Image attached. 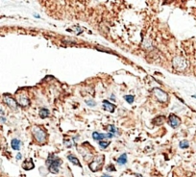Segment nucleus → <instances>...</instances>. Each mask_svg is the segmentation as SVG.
Listing matches in <instances>:
<instances>
[{
	"instance_id": "6",
	"label": "nucleus",
	"mask_w": 196,
	"mask_h": 177,
	"mask_svg": "<svg viewBox=\"0 0 196 177\" xmlns=\"http://www.w3.org/2000/svg\"><path fill=\"white\" fill-rule=\"evenodd\" d=\"M113 134L112 133H108V134H104V133H99V132H93L92 133V139L94 140V141H97V142H100V141H103L104 139H112L113 137Z\"/></svg>"
},
{
	"instance_id": "16",
	"label": "nucleus",
	"mask_w": 196,
	"mask_h": 177,
	"mask_svg": "<svg viewBox=\"0 0 196 177\" xmlns=\"http://www.w3.org/2000/svg\"><path fill=\"white\" fill-rule=\"evenodd\" d=\"M154 120L155 121H153V123H154L155 125H161V124H162L163 122H165V117H163V116L158 117L156 118H154Z\"/></svg>"
},
{
	"instance_id": "4",
	"label": "nucleus",
	"mask_w": 196,
	"mask_h": 177,
	"mask_svg": "<svg viewBox=\"0 0 196 177\" xmlns=\"http://www.w3.org/2000/svg\"><path fill=\"white\" fill-rule=\"evenodd\" d=\"M32 132H33V135H34L35 139L37 140V142H39V143H43L44 142H45L46 134L43 130L39 129V127H33Z\"/></svg>"
},
{
	"instance_id": "12",
	"label": "nucleus",
	"mask_w": 196,
	"mask_h": 177,
	"mask_svg": "<svg viewBox=\"0 0 196 177\" xmlns=\"http://www.w3.org/2000/svg\"><path fill=\"white\" fill-rule=\"evenodd\" d=\"M67 159H68V161H69V162H71L73 165H75V166L79 167H82V166H81V163L79 162V159L77 158L75 155H73V154H68V155H67Z\"/></svg>"
},
{
	"instance_id": "10",
	"label": "nucleus",
	"mask_w": 196,
	"mask_h": 177,
	"mask_svg": "<svg viewBox=\"0 0 196 177\" xmlns=\"http://www.w3.org/2000/svg\"><path fill=\"white\" fill-rule=\"evenodd\" d=\"M34 167H35V165H34V163H33L32 159H27L22 164V168L25 170H31L34 168Z\"/></svg>"
},
{
	"instance_id": "25",
	"label": "nucleus",
	"mask_w": 196,
	"mask_h": 177,
	"mask_svg": "<svg viewBox=\"0 0 196 177\" xmlns=\"http://www.w3.org/2000/svg\"><path fill=\"white\" fill-rule=\"evenodd\" d=\"M111 99H112V100H113V101H114V100H116V98H114V95H113H113H112V97H111Z\"/></svg>"
},
{
	"instance_id": "7",
	"label": "nucleus",
	"mask_w": 196,
	"mask_h": 177,
	"mask_svg": "<svg viewBox=\"0 0 196 177\" xmlns=\"http://www.w3.org/2000/svg\"><path fill=\"white\" fill-rule=\"evenodd\" d=\"M168 123H169V125L171 127L176 128V127H178L180 124H181V119H180L176 115L171 114L170 116L168 117Z\"/></svg>"
},
{
	"instance_id": "23",
	"label": "nucleus",
	"mask_w": 196,
	"mask_h": 177,
	"mask_svg": "<svg viewBox=\"0 0 196 177\" xmlns=\"http://www.w3.org/2000/svg\"><path fill=\"white\" fill-rule=\"evenodd\" d=\"M21 158H22V155L20 153H18V155H16V160H21Z\"/></svg>"
},
{
	"instance_id": "18",
	"label": "nucleus",
	"mask_w": 196,
	"mask_h": 177,
	"mask_svg": "<svg viewBox=\"0 0 196 177\" xmlns=\"http://www.w3.org/2000/svg\"><path fill=\"white\" fill-rule=\"evenodd\" d=\"M124 99L128 102L129 104H132V103H134V100H135V96L134 95H125L124 96Z\"/></svg>"
},
{
	"instance_id": "17",
	"label": "nucleus",
	"mask_w": 196,
	"mask_h": 177,
	"mask_svg": "<svg viewBox=\"0 0 196 177\" xmlns=\"http://www.w3.org/2000/svg\"><path fill=\"white\" fill-rule=\"evenodd\" d=\"M110 142H107V141H100L98 142V145H99V146L102 148V149H106L109 145H110Z\"/></svg>"
},
{
	"instance_id": "15",
	"label": "nucleus",
	"mask_w": 196,
	"mask_h": 177,
	"mask_svg": "<svg viewBox=\"0 0 196 177\" xmlns=\"http://www.w3.org/2000/svg\"><path fill=\"white\" fill-rule=\"evenodd\" d=\"M39 117L42 118H46L49 117V115H50V112H49V110L46 109V108H42V109L39 110Z\"/></svg>"
},
{
	"instance_id": "5",
	"label": "nucleus",
	"mask_w": 196,
	"mask_h": 177,
	"mask_svg": "<svg viewBox=\"0 0 196 177\" xmlns=\"http://www.w3.org/2000/svg\"><path fill=\"white\" fill-rule=\"evenodd\" d=\"M152 93L159 101L162 102V103H165V102H166L167 100H168V95H167V93L165 92H163L162 90L159 89V88H154L152 90Z\"/></svg>"
},
{
	"instance_id": "13",
	"label": "nucleus",
	"mask_w": 196,
	"mask_h": 177,
	"mask_svg": "<svg viewBox=\"0 0 196 177\" xmlns=\"http://www.w3.org/2000/svg\"><path fill=\"white\" fill-rule=\"evenodd\" d=\"M12 148H13L14 150H19L20 149V145H21V142L19 141L18 139H13L12 140Z\"/></svg>"
},
{
	"instance_id": "8",
	"label": "nucleus",
	"mask_w": 196,
	"mask_h": 177,
	"mask_svg": "<svg viewBox=\"0 0 196 177\" xmlns=\"http://www.w3.org/2000/svg\"><path fill=\"white\" fill-rule=\"evenodd\" d=\"M4 101H5V103H6L8 106H9L11 109L18 110V103H16V101L14 99V98L5 95V96H4Z\"/></svg>"
},
{
	"instance_id": "27",
	"label": "nucleus",
	"mask_w": 196,
	"mask_h": 177,
	"mask_svg": "<svg viewBox=\"0 0 196 177\" xmlns=\"http://www.w3.org/2000/svg\"><path fill=\"white\" fill-rule=\"evenodd\" d=\"M137 177H142V175H140V174H137Z\"/></svg>"
},
{
	"instance_id": "1",
	"label": "nucleus",
	"mask_w": 196,
	"mask_h": 177,
	"mask_svg": "<svg viewBox=\"0 0 196 177\" xmlns=\"http://www.w3.org/2000/svg\"><path fill=\"white\" fill-rule=\"evenodd\" d=\"M61 164H62V160L55 154H50L46 160L48 170L53 174H57L59 172V167L61 166Z\"/></svg>"
},
{
	"instance_id": "14",
	"label": "nucleus",
	"mask_w": 196,
	"mask_h": 177,
	"mask_svg": "<svg viewBox=\"0 0 196 177\" xmlns=\"http://www.w3.org/2000/svg\"><path fill=\"white\" fill-rule=\"evenodd\" d=\"M128 159H127V154L126 153H123L119 158L117 159V164L119 165V166H123V165H125L126 163H127Z\"/></svg>"
},
{
	"instance_id": "3",
	"label": "nucleus",
	"mask_w": 196,
	"mask_h": 177,
	"mask_svg": "<svg viewBox=\"0 0 196 177\" xmlns=\"http://www.w3.org/2000/svg\"><path fill=\"white\" fill-rule=\"evenodd\" d=\"M173 67L176 71H183L187 68V63L186 59L182 58V57H176L173 60Z\"/></svg>"
},
{
	"instance_id": "9",
	"label": "nucleus",
	"mask_w": 196,
	"mask_h": 177,
	"mask_svg": "<svg viewBox=\"0 0 196 177\" xmlns=\"http://www.w3.org/2000/svg\"><path fill=\"white\" fill-rule=\"evenodd\" d=\"M102 107H103V109L105 111H108L110 113H113L114 109H116L114 105L111 103V102H109L108 100H103V105H102Z\"/></svg>"
},
{
	"instance_id": "19",
	"label": "nucleus",
	"mask_w": 196,
	"mask_h": 177,
	"mask_svg": "<svg viewBox=\"0 0 196 177\" xmlns=\"http://www.w3.org/2000/svg\"><path fill=\"white\" fill-rule=\"evenodd\" d=\"M179 146L181 147V148H183V149H185V148H187V147L189 146V142H187V141H182L181 142H180Z\"/></svg>"
},
{
	"instance_id": "26",
	"label": "nucleus",
	"mask_w": 196,
	"mask_h": 177,
	"mask_svg": "<svg viewBox=\"0 0 196 177\" xmlns=\"http://www.w3.org/2000/svg\"><path fill=\"white\" fill-rule=\"evenodd\" d=\"M34 16H35V18H39V15H36V14L34 15Z\"/></svg>"
},
{
	"instance_id": "24",
	"label": "nucleus",
	"mask_w": 196,
	"mask_h": 177,
	"mask_svg": "<svg viewBox=\"0 0 196 177\" xmlns=\"http://www.w3.org/2000/svg\"><path fill=\"white\" fill-rule=\"evenodd\" d=\"M102 177H112V176L107 175V174H103V175H102Z\"/></svg>"
},
{
	"instance_id": "22",
	"label": "nucleus",
	"mask_w": 196,
	"mask_h": 177,
	"mask_svg": "<svg viewBox=\"0 0 196 177\" xmlns=\"http://www.w3.org/2000/svg\"><path fill=\"white\" fill-rule=\"evenodd\" d=\"M106 170L108 171H116V167H114L113 165H109V166L106 167Z\"/></svg>"
},
{
	"instance_id": "21",
	"label": "nucleus",
	"mask_w": 196,
	"mask_h": 177,
	"mask_svg": "<svg viewBox=\"0 0 196 177\" xmlns=\"http://www.w3.org/2000/svg\"><path fill=\"white\" fill-rule=\"evenodd\" d=\"M108 130H109V133H112L113 135L116 133V129L113 125H108Z\"/></svg>"
},
{
	"instance_id": "20",
	"label": "nucleus",
	"mask_w": 196,
	"mask_h": 177,
	"mask_svg": "<svg viewBox=\"0 0 196 177\" xmlns=\"http://www.w3.org/2000/svg\"><path fill=\"white\" fill-rule=\"evenodd\" d=\"M86 103L89 107H95L96 106V102L93 99H89V100H86Z\"/></svg>"
},
{
	"instance_id": "2",
	"label": "nucleus",
	"mask_w": 196,
	"mask_h": 177,
	"mask_svg": "<svg viewBox=\"0 0 196 177\" xmlns=\"http://www.w3.org/2000/svg\"><path fill=\"white\" fill-rule=\"evenodd\" d=\"M104 158H105L104 155H100V156H98V157H96L92 162L89 163L88 165L89 170L93 172H96L99 170H101V167L103 166V164H104Z\"/></svg>"
},
{
	"instance_id": "11",
	"label": "nucleus",
	"mask_w": 196,
	"mask_h": 177,
	"mask_svg": "<svg viewBox=\"0 0 196 177\" xmlns=\"http://www.w3.org/2000/svg\"><path fill=\"white\" fill-rule=\"evenodd\" d=\"M18 104L20 105V106H22V107H26V106H28L29 105V98H28L27 96H25V95H18Z\"/></svg>"
}]
</instances>
